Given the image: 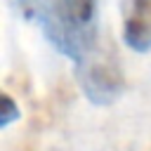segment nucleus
Instances as JSON below:
<instances>
[{
	"label": "nucleus",
	"instance_id": "obj_1",
	"mask_svg": "<svg viewBox=\"0 0 151 151\" xmlns=\"http://www.w3.org/2000/svg\"><path fill=\"white\" fill-rule=\"evenodd\" d=\"M99 7L101 0H45L38 21L47 42L78 64L99 45Z\"/></svg>",
	"mask_w": 151,
	"mask_h": 151
},
{
	"label": "nucleus",
	"instance_id": "obj_2",
	"mask_svg": "<svg viewBox=\"0 0 151 151\" xmlns=\"http://www.w3.org/2000/svg\"><path fill=\"white\" fill-rule=\"evenodd\" d=\"M76 78L85 99L97 106L113 104L125 90V76L118 54L109 45H97L83 61H78Z\"/></svg>",
	"mask_w": 151,
	"mask_h": 151
},
{
	"label": "nucleus",
	"instance_id": "obj_3",
	"mask_svg": "<svg viewBox=\"0 0 151 151\" xmlns=\"http://www.w3.org/2000/svg\"><path fill=\"white\" fill-rule=\"evenodd\" d=\"M123 40L139 54L151 52V0H123Z\"/></svg>",
	"mask_w": 151,
	"mask_h": 151
},
{
	"label": "nucleus",
	"instance_id": "obj_4",
	"mask_svg": "<svg viewBox=\"0 0 151 151\" xmlns=\"http://www.w3.org/2000/svg\"><path fill=\"white\" fill-rule=\"evenodd\" d=\"M19 116H21V113H19V104H17V101H14V99H12V97L5 92V94H2V113H0V127H2V130H5V127H9L14 120H19Z\"/></svg>",
	"mask_w": 151,
	"mask_h": 151
},
{
	"label": "nucleus",
	"instance_id": "obj_5",
	"mask_svg": "<svg viewBox=\"0 0 151 151\" xmlns=\"http://www.w3.org/2000/svg\"><path fill=\"white\" fill-rule=\"evenodd\" d=\"M12 2H14V7L19 9V14H21L24 19H28V21L40 19V12H42V7H45V0H12Z\"/></svg>",
	"mask_w": 151,
	"mask_h": 151
}]
</instances>
